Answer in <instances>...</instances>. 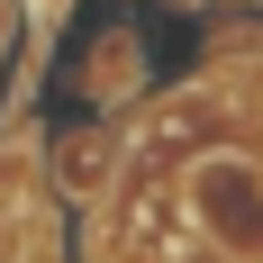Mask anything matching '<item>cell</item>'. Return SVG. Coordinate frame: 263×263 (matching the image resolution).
<instances>
[{
	"label": "cell",
	"instance_id": "1",
	"mask_svg": "<svg viewBox=\"0 0 263 263\" xmlns=\"http://www.w3.org/2000/svg\"><path fill=\"white\" fill-rule=\"evenodd\" d=\"M182 200L227 263H263V155L254 145H191Z\"/></svg>",
	"mask_w": 263,
	"mask_h": 263
}]
</instances>
